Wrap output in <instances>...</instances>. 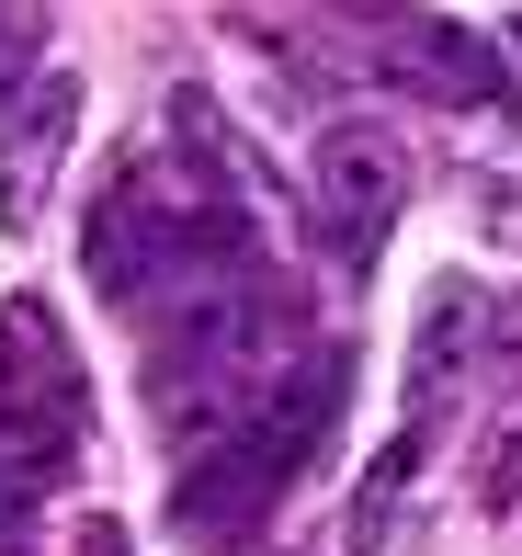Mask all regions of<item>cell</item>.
<instances>
[{"mask_svg": "<svg viewBox=\"0 0 522 556\" xmlns=\"http://www.w3.org/2000/svg\"><path fill=\"white\" fill-rule=\"evenodd\" d=\"M420 454H432V420H409L397 443H375V466H364V489H353V522H341V545H353V556H386V545H397V511H409Z\"/></svg>", "mask_w": 522, "mask_h": 556, "instance_id": "7", "label": "cell"}, {"mask_svg": "<svg viewBox=\"0 0 522 556\" xmlns=\"http://www.w3.org/2000/svg\"><path fill=\"white\" fill-rule=\"evenodd\" d=\"M68 454H80V443H58V432H35V420L0 409V556H23V522L46 511V489H58Z\"/></svg>", "mask_w": 522, "mask_h": 556, "instance_id": "8", "label": "cell"}, {"mask_svg": "<svg viewBox=\"0 0 522 556\" xmlns=\"http://www.w3.org/2000/svg\"><path fill=\"white\" fill-rule=\"evenodd\" d=\"M341 387H353V364H341L330 341H307V352H295V364L272 375V387H262L216 443L182 454L170 522H182V534H205V545L262 534V522L284 511V489L318 466V443H330V420H341Z\"/></svg>", "mask_w": 522, "mask_h": 556, "instance_id": "1", "label": "cell"}, {"mask_svg": "<svg viewBox=\"0 0 522 556\" xmlns=\"http://www.w3.org/2000/svg\"><path fill=\"white\" fill-rule=\"evenodd\" d=\"M409 216V137H397L386 114H341L318 125V160H307V239L330 250V262H375L386 227Z\"/></svg>", "mask_w": 522, "mask_h": 556, "instance_id": "2", "label": "cell"}, {"mask_svg": "<svg viewBox=\"0 0 522 556\" xmlns=\"http://www.w3.org/2000/svg\"><path fill=\"white\" fill-rule=\"evenodd\" d=\"M46 58V12L35 0H0V103H23V68Z\"/></svg>", "mask_w": 522, "mask_h": 556, "instance_id": "9", "label": "cell"}, {"mask_svg": "<svg viewBox=\"0 0 522 556\" xmlns=\"http://www.w3.org/2000/svg\"><path fill=\"white\" fill-rule=\"evenodd\" d=\"M478 500H488V511H511V500H522V432H511V443H488V477H478Z\"/></svg>", "mask_w": 522, "mask_h": 556, "instance_id": "10", "label": "cell"}, {"mask_svg": "<svg viewBox=\"0 0 522 556\" xmlns=\"http://www.w3.org/2000/svg\"><path fill=\"white\" fill-rule=\"evenodd\" d=\"M68 137H80V80L46 68V80L12 103V125H0V227H35L46 216V182H58Z\"/></svg>", "mask_w": 522, "mask_h": 556, "instance_id": "6", "label": "cell"}, {"mask_svg": "<svg viewBox=\"0 0 522 556\" xmlns=\"http://www.w3.org/2000/svg\"><path fill=\"white\" fill-rule=\"evenodd\" d=\"M488 341H500L488 295L466 285V273H443V285L420 295V318H409V420H443V409H455L466 375L488 364Z\"/></svg>", "mask_w": 522, "mask_h": 556, "instance_id": "5", "label": "cell"}, {"mask_svg": "<svg viewBox=\"0 0 522 556\" xmlns=\"http://www.w3.org/2000/svg\"><path fill=\"white\" fill-rule=\"evenodd\" d=\"M0 409L80 443V352H68V330L35 295H0Z\"/></svg>", "mask_w": 522, "mask_h": 556, "instance_id": "4", "label": "cell"}, {"mask_svg": "<svg viewBox=\"0 0 522 556\" xmlns=\"http://www.w3.org/2000/svg\"><path fill=\"white\" fill-rule=\"evenodd\" d=\"M91 556H126V545H114V534H91Z\"/></svg>", "mask_w": 522, "mask_h": 556, "instance_id": "11", "label": "cell"}, {"mask_svg": "<svg viewBox=\"0 0 522 556\" xmlns=\"http://www.w3.org/2000/svg\"><path fill=\"white\" fill-rule=\"evenodd\" d=\"M375 80L432 91V103H500L511 58L478 35V23H432V12H386L375 23Z\"/></svg>", "mask_w": 522, "mask_h": 556, "instance_id": "3", "label": "cell"}]
</instances>
